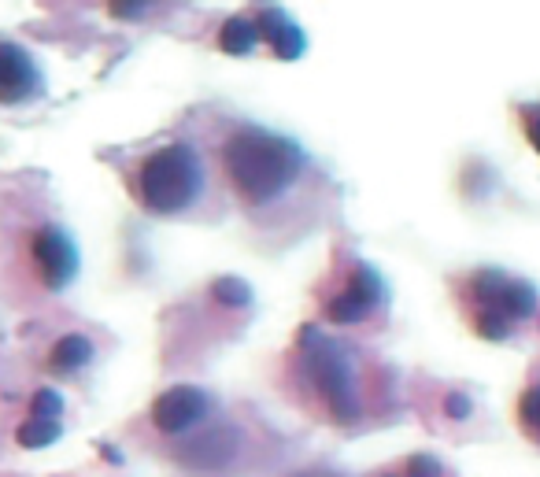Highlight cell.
<instances>
[{
  "label": "cell",
  "mask_w": 540,
  "mask_h": 477,
  "mask_svg": "<svg viewBox=\"0 0 540 477\" xmlns=\"http://www.w3.org/2000/svg\"><path fill=\"white\" fill-rule=\"evenodd\" d=\"M518 418H522L526 433H533L540 441V385L522 392V400H518Z\"/></svg>",
  "instance_id": "15"
},
{
  "label": "cell",
  "mask_w": 540,
  "mask_h": 477,
  "mask_svg": "<svg viewBox=\"0 0 540 477\" xmlns=\"http://www.w3.org/2000/svg\"><path fill=\"white\" fill-rule=\"evenodd\" d=\"M478 333L485 341H507L511 337V322L504 315H492V311H481L478 315Z\"/></svg>",
  "instance_id": "17"
},
{
  "label": "cell",
  "mask_w": 540,
  "mask_h": 477,
  "mask_svg": "<svg viewBox=\"0 0 540 477\" xmlns=\"http://www.w3.org/2000/svg\"><path fill=\"white\" fill-rule=\"evenodd\" d=\"M89 363H93V341H89L86 333H63L60 341L52 344V352H49L52 374L71 378L78 370H86Z\"/></svg>",
  "instance_id": "11"
},
{
  "label": "cell",
  "mask_w": 540,
  "mask_h": 477,
  "mask_svg": "<svg viewBox=\"0 0 540 477\" xmlns=\"http://www.w3.org/2000/svg\"><path fill=\"white\" fill-rule=\"evenodd\" d=\"M470 411H474V404H470L467 392H448V396H444V415L448 418L463 422V418H470Z\"/></svg>",
  "instance_id": "18"
},
{
  "label": "cell",
  "mask_w": 540,
  "mask_h": 477,
  "mask_svg": "<svg viewBox=\"0 0 540 477\" xmlns=\"http://www.w3.org/2000/svg\"><path fill=\"white\" fill-rule=\"evenodd\" d=\"M204 185H208L204 159H200L197 148L185 145V141L152 148L134 171L137 204L148 215H160V219H174V215H185L189 208H197V200L204 196Z\"/></svg>",
  "instance_id": "2"
},
{
  "label": "cell",
  "mask_w": 540,
  "mask_h": 477,
  "mask_svg": "<svg viewBox=\"0 0 540 477\" xmlns=\"http://www.w3.org/2000/svg\"><path fill=\"white\" fill-rule=\"evenodd\" d=\"M152 4H111V15H119V19H141L148 15Z\"/></svg>",
  "instance_id": "20"
},
{
  "label": "cell",
  "mask_w": 540,
  "mask_h": 477,
  "mask_svg": "<svg viewBox=\"0 0 540 477\" xmlns=\"http://www.w3.org/2000/svg\"><path fill=\"white\" fill-rule=\"evenodd\" d=\"M30 259H34V270L41 285L60 293L78 278V267H82V256H78V245L60 230V226H41L30 237Z\"/></svg>",
  "instance_id": "4"
},
{
  "label": "cell",
  "mask_w": 540,
  "mask_h": 477,
  "mask_svg": "<svg viewBox=\"0 0 540 477\" xmlns=\"http://www.w3.org/2000/svg\"><path fill=\"white\" fill-rule=\"evenodd\" d=\"M263 41L259 37V26L248 19V15H234V19H226L219 30V49L226 56H248V52H256V45Z\"/></svg>",
  "instance_id": "12"
},
{
  "label": "cell",
  "mask_w": 540,
  "mask_h": 477,
  "mask_svg": "<svg viewBox=\"0 0 540 477\" xmlns=\"http://www.w3.org/2000/svg\"><path fill=\"white\" fill-rule=\"evenodd\" d=\"M30 415L60 422V415H63V396H60L56 389H37L34 400H30Z\"/></svg>",
  "instance_id": "16"
},
{
  "label": "cell",
  "mask_w": 540,
  "mask_h": 477,
  "mask_svg": "<svg viewBox=\"0 0 540 477\" xmlns=\"http://www.w3.org/2000/svg\"><path fill=\"white\" fill-rule=\"evenodd\" d=\"M259 37L270 45V52L278 56L282 63H293L300 60L307 52V37L304 30L293 23V15L285 12V8H278V4H267V8H259Z\"/></svg>",
  "instance_id": "10"
},
{
  "label": "cell",
  "mask_w": 540,
  "mask_h": 477,
  "mask_svg": "<svg viewBox=\"0 0 540 477\" xmlns=\"http://www.w3.org/2000/svg\"><path fill=\"white\" fill-rule=\"evenodd\" d=\"M381 304H385V282H381V274L374 267H367V263H356L348 285L337 296H330L326 318H330L333 326H359Z\"/></svg>",
  "instance_id": "6"
},
{
  "label": "cell",
  "mask_w": 540,
  "mask_h": 477,
  "mask_svg": "<svg viewBox=\"0 0 540 477\" xmlns=\"http://www.w3.org/2000/svg\"><path fill=\"white\" fill-rule=\"evenodd\" d=\"M300 352H304L307 374L315 381V389L326 400V411L337 422H356L363 415V400H359L356 367H352L348 352L337 341H330V337H322L315 330H304Z\"/></svg>",
  "instance_id": "3"
},
{
  "label": "cell",
  "mask_w": 540,
  "mask_h": 477,
  "mask_svg": "<svg viewBox=\"0 0 540 477\" xmlns=\"http://www.w3.org/2000/svg\"><path fill=\"white\" fill-rule=\"evenodd\" d=\"M222 174L245 208H274L304 178L307 156L293 137L241 126L222 141Z\"/></svg>",
  "instance_id": "1"
},
{
  "label": "cell",
  "mask_w": 540,
  "mask_h": 477,
  "mask_svg": "<svg viewBox=\"0 0 540 477\" xmlns=\"http://www.w3.org/2000/svg\"><path fill=\"white\" fill-rule=\"evenodd\" d=\"M241 455V433L234 426H208L182 448V463L197 474H226Z\"/></svg>",
  "instance_id": "9"
},
{
  "label": "cell",
  "mask_w": 540,
  "mask_h": 477,
  "mask_svg": "<svg viewBox=\"0 0 540 477\" xmlns=\"http://www.w3.org/2000/svg\"><path fill=\"white\" fill-rule=\"evenodd\" d=\"M289 477H333L326 470H300V474H289Z\"/></svg>",
  "instance_id": "22"
},
{
  "label": "cell",
  "mask_w": 540,
  "mask_h": 477,
  "mask_svg": "<svg viewBox=\"0 0 540 477\" xmlns=\"http://www.w3.org/2000/svg\"><path fill=\"white\" fill-rule=\"evenodd\" d=\"M441 463L433 459V455H411V463H407V477H441Z\"/></svg>",
  "instance_id": "19"
},
{
  "label": "cell",
  "mask_w": 540,
  "mask_h": 477,
  "mask_svg": "<svg viewBox=\"0 0 540 477\" xmlns=\"http://www.w3.org/2000/svg\"><path fill=\"white\" fill-rule=\"evenodd\" d=\"M211 300L222 307H248L252 304V285L237 274H222L219 282L211 285Z\"/></svg>",
  "instance_id": "14"
},
{
  "label": "cell",
  "mask_w": 540,
  "mask_h": 477,
  "mask_svg": "<svg viewBox=\"0 0 540 477\" xmlns=\"http://www.w3.org/2000/svg\"><path fill=\"white\" fill-rule=\"evenodd\" d=\"M63 437V426L60 422H52V418H26L23 426L15 429V441H19V448H26V452H41V448H49V444H56Z\"/></svg>",
  "instance_id": "13"
},
{
  "label": "cell",
  "mask_w": 540,
  "mask_h": 477,
  "mask_svg": "<svg viewBox=\"0 0 540 477\" xmlns=\"http://www.w3.org/2000/svg\"><path fill=\"white\" fill-rule=\"evenodd\" d=\"M526 137L529 145L540 152V111H526Z\"/></svg>",
  "instance_id": "21"
},
{
  "label": "cell",
  "mask_w": 540,
  "mask_h": 477,
  "mask_svg": "<svg viewBox=\"0 0 540 477\" xmlns=\"http://www.w3.org/2000/svg\"><path fill=\"white\" fill-rule=\"evenodd\" d=\"M470 293H474V300H478L485 311L504 315L507 322H511V318H515V322L518 318H529L540 304L533 285L522 282V278H507L500 270H478L474 282H470Z\"/></svg>",
  "instance_id": "7"
},
{
  "label": "cell",
  "mask_w": 540,
  "mask_h": 477,
  "mask_svg": "<svg viewBox=\"0 0 540 477\" xmlns=\"http://www.w3.org/2000/svg\"><path fill=\"white\" fill-rule=\"evenodd\" d=\"M45 93V71L23 45L0 41V104H30Z\"/></svg>",
  "instance_id": "8"
},
{
  "label": "cell",
  "mask_w": 540,
  "mask_h": 477,
  "mask_svg": "<svg viewBox=\"0 0 540 477\" xmlns=\"http://www.w3.org/2000/svg\"><path fill=\"white\" fill-rule=\"evenodd\" d=\"M211 411H215L211 392H204L200 385H171L152 404V426L167 433V437H185L197 426H204Z\"/></svg>",
  "instance_id": "5"
}]
</instances>
